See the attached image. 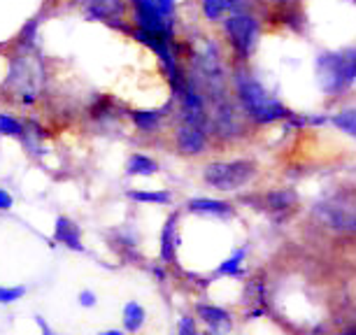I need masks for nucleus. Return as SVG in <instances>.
Masks as SVG:
<instances>
[{"mask_svg": "<svg viewBox=\"0 0 356 335\" xmlns=\"http://www.w3.org/2000/svg\"><path fill=\"white\" fill-rule=\"evenodd\" d=\"M238 93L254 122L270 124V122H277V119L286 117V107L268 96L264 86L259 82H254L252 77H247V75L238 77Z\"/></svg>", "mask_w": 356, "mask_h": 335, "instance_id": "obj_1", "label": "nucleus"}, {"mask_svg": "<svg viewBox=\"0 0 356 335\" xmlns=\"http://www.w3.org/2000/svg\"><path fill=\"white\" fill-rule=\"evenodd\" d=\"M257 175V165L252 161H217L205 165L203 179L217 191H238Z\"/></svg>", "mask_w": 356, "mask_h": 335, "instance_id": "obj_2", "label": "nucleus"}, {"mask_svg": "<svg viewBox=\"0 0 356 335\" xmlns=\"http://www.w3.org/2000/svg\"><path fill=\"white\" fill-rule=\"evenodd\" d=\"M224 28H226L228 40H231L233 49L238 51L240 56H247L250 49L254 47V40H257L259 24L247 15H233V17L226 19Z\"/></svg>", "mask_w": 356, "mask_h": 335, "instance_id": "obj_3", "label": "nucleus"}, {"mask_svg": "<svg viewBox=\"0 0 356 335\" xmlns=\"http://www.w3.org/2000/svg\"><path fill=\"white\" fill-rule=\"evenodd\" d=\"M203 145H205V138H203V133H200L198 124L186 122L184 126H179V131H177L179 152L182 154H200Z\"/></svg>", "mask_w": 356, "mask_h": 335, "instance_id": "obj_4", "label": "nucleus"}, {"mask_svg": "<svg viewBox=\"0 0 356 335\" xmlns=\"http://www.w3.org/2000/svg\"><path fill=\"white\" fill-rule=\"evenodd\" d=\"M86 10L93 19H105V22H112V19H122L124 17V0H86Z\"/></svg>", "mask_w": 356, "mask_h": 335, "instance_id": "obj_5", "label": "nucleus"}, {"mask_svg": "<svg viewBox=\"0 0 356 335\" xmlns=\"http://www.w3.org/2000/svg\"><path fill=\"white\" fill-rule=\"evenodd\" d=\"M54 238H56L58 243L68 245L70 250H79V252H82V240H79V231H77V226L72 224L70 219H65V217H58L56 219V233H54Z\"/></svg>", "mask_w": 356, "mask_h": 335, "instance_id": "obj_6", "label": "nucleus"}, {"mask_svg": "<svg viewBox=\"0 0 356 335\" xmlns=\"http://www.w3.org/2000/svg\"><path fill=\"white\" fill-rule=\"evenodd\" d=\"M298 203V196L291 191V189H277V191H270L266 196V205L268 210L273 212H284V210H291Z\"/></svg>", "mask_w": 356, "mask_h": 335, "instance_id": "obj_7", "label": "nucleus"}, {"mask_svg": "<svg viewBox=\"0 0 356 335\" xmlns=\"http://www.w3.org/2000/svg\"><path fill=\"white\" fill-rule=\"evenodd\" d=\"M189 207L193 212H205V214H231V205L224 203V200L193 198L189 200Z\"/></svg>", "mask_w": 356, "mask_h": 335, "instance_id": "obj_8", "label": "nucleus"}, {"mask_svg": "<svg viewBox=\"0 0 356 335\" xmlns=\"http://www.w3.org/2000/svg\"><path fill=\"white\" fill-rule=\"evenodd\" d=\"M198 314H200V319L212 328L224 326V324H228V319H231L221 307H214V305H198Z\"/></svg>", "mask_w": 356, "mask_h": 335, "instance_id": "obj_9", "label": "nucleus"}, {"mask_svg": "<svg viewBox=\"0 0 356 335\" xmlns=\"http://www.w3.org/2000/svg\"><path fill=\"white\" fill-rule=\"evenodd\" d=\"M240 5V0H203V12L207 19H219L226 10H235Z\"/></svg>", "mask_w": 356, "mask_h": 335, "instance_id": "obj_10", "label": "nucleus"}, {"mask_svg": "<svg viewBox=\"0 0 356 335\" xmlns=\"http://www.w3.org/2000/svg\"><path fill=\"white\" fill-rule=\"evenodd\" d=\"M156 163L152 158L143 156V154H136L131 161H129V172L131 175H154L156 172Z\"/></svg>", "mask_w": 356, "mask_h": 335, "instance_id": "obj_11", "label": "nucleus"}, {"mask_svg": "<svg viewBox=\"0 0 356 335\" xmlns=\"http://www.w3.org/2000/svg\"><path fill=\"white\" fill-rule=\"evenodd\" d=\"M143 319H145V312L143 307H140L138 303H129L124 310V324L129 331H138L140 326H143Z\"/></svg>", "mask_w": 356, "mask_h": 335, "instance_id": "obj_12", "label": "nucleus"}, {"mask_svg": "<svg viewBox=\"0 0 356 335\" xmlns=\"http://www.w3.org/2000/svg\"><path fill=\"white\" fill-rule=\"evenodd\" d=\"M129 196L133 200H143V203H170V200H172L170 193H165V191H149V193H145V191H131Z\"/></svg>", "mask_w": 356, "mask_h": 335, "instance_id": "obj_13", "label": "nucleus"}, {"mask_svg": "<svg viewBox=\"0 0 356 335\" xmlns=\"http://www.w3.org/2000/svg\"><path fill=\"white\" fill-rule=\"evenodd\" d=\"M0 133H8V136L22 138L24 136V126L12 119L10 115H0Z\"/></svg>", "mask_w": 356, "mask_h": 335, "instance_id": "obj_14", "label": "nucleus"}, {"mask_svg": "<svg viewBox=\"0 0 356 335\" xmlns=\"http://www.w3.org/2000/svg\"><path fill=\"white\" fill-rule=\"evenodd\" d=\"M172 231H175V217L168 219L165 229H163V247H161V256L165 261L172 259Z\"/></svg>", "mask_w": 356, "mask_h": 335, "instance_id": "obj_15", "label": "nucleus"}, {"mask_svg": "<svg viewBox=\"0 0 356 335\" xmlns=\"http://www.w3.org/2000/svg\"><path fill=\"white\" fill-rule=\"evenodd\" d=\"M335 124L340 126L342 131L349 133V136H354V131H356V124H354V112L352 110H347V112H342V115H338L333 119Z\"/></svg>", "mask_w": 356, "mask_h": 335, "instance_id": "obj_16", "label": "nucleus"}, {"mask_svg": "<svg viewBox=\"0 0 356 335\" xmlns=\"http://www.w3.org/2000/svg\"><path fill=\"white\" fill-rule=\"evenodd\" d=\"M159 115L156 112H133V122H136L140 129H152L156 124Z\"/></svg>", "mask_w": 356, "mask_h": 335, "instance_id": "obj_17", "label": "nucleus"}, {"mask_svg": "<svg viewBox=\"0 0 356 335\" xmlns=\"http://www.w3.org/2000/svg\"><path fill=\"white\" fill-rule=\"evenodd\" d=\"M243 256H245V252H235V256H233V259H228L226 263L219 268V270H221V272H228V275H240L238 265H240V261H243Z\"/></svg>", "mask_w": 356, "mask_h": 335, "instance_id": "obj_18", "label": "nucleus"}, {"mask_svg": "<svg viewBox=\"0 0 356 335\" xmlns=\"http://www.w3.org/2000/svg\"><path fill=\"white\" fill-rule=\"evenodd\" d=\"M24 296V286H17V289H0V303H12V300H19Z\"/></svg>", "mask_w": 356, "mask_h": 335, "instance_id": "obj_19", "label": "nucleus"}, {"mask_svg": "<svg viewBox=\"0 0 356 335\" xmlns=\"http://www.w3.org/2000/svg\"><path fill=\"white\" fill-rule=\"evenodd\" d=\"M10 207H12V196L8 191L0 189V210H10Z\"/></svg>", "mask_w": 356, "mask_h": 335, "instance_id": "obj_20", "label": "nucleus"}, {"mask_svg": "<svg viewBox=\"0 0 356 335\" xmlns=\"http://www.w3.org/2000/svg\"><path fill=\"white\" fill-rule=\"evenodd\" d=\"M196 328H193V321L191 319H182V324H179V333H193Z\"/></svg>", "mask_w": 356, "mask_h": 335, "instance_id": "obj_21", "label": "nucleus"}, {"mask_svg": "<svg viewBox=\"0 0 356 335\" xmlns=\"http://www.w3.org/2000/svg\"><path fill=\"white\" fill-rule=\"evenodd\" d=\"M79 298H82V305H86V307H91V305H93V293H91V291H84Z\"/></svg>", "mask_w": 356, "mask_h": 335, "instance_id": "obj_22", "label": "nucleus"}]
</instances>
